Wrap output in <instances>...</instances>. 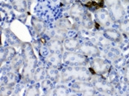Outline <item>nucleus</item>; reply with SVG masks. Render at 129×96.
I'll list each match as a JSON object with an SVG mask.
<instances>
[{"mask_svg":"<svg viewBox=\"0 0 129 96\" xmlns=\"http://www.w3.org/2000/svg\"><path fill=\"white\" fill-rule=\"evenodd\" d=\"M21 55L24 59L21 78L24 83H29L33 80V75L37 68L38 59L31 43L23 42L21 45Z\"/></svg>","mask_w":129,"mask_h":96,"instance_id":"f257e3e1","label":"nucleus"},{"mask_svg":"<svg viewBox=\"0 0 129 96\" xmlns=\"http://www.w3.org/2000/svg\"><path fill=\"white\" fill-rule=\"evenodd\" d=\"M93 74L86 66H66L60 71L61 83L73 81H90Z\"/></svg>","mask_w":129,"mask_h":96,"instance_id":"f03ea898","label":"nucleus"},{"mask_svg":"<svg viewBox=\"0 0 129 96\" xmlns=\"http://www.w3.org/2000/svg\"><path fill=\"white\" fill-rule=\"evenodd\" d=\"M63 62L67 66H87L89 63V57L80 51H65L63 55Z\"/></svg>","mask_w":129,"mask_h":96,"instance_id":"7ed1b4c3","label":"nucleus"},{"mask_svg":"<svg viewBox=\"0 0 129 96\" xmlns=\"http://www.w3.org/2000/svg\"><path fill=\"white\" fill-rule=\"evenodd\" d=\"M112 21L120 22L123 19L125 10L121 0H104Z\"/></svg>","mask_w":129,"mask_h":96,"instance_id":"20e7f679","label":"nucleus"},{"mask_svg":"<svg viewBox=\"0 0 129 96\" xmlns=\"http://www.w3.org/2000/svg\"><path fill=\"white\" fill-rule=\"evenodd\" d=\"M90 81L92 83L95 89L100 92L107 95H111L114 92L113 84L111 82L106 81V79L103 76H102V75H93Z\"/></svg>","mask_w":129,"mask_h":96,"instance_id":"39448f33","label":"nucleus"},{"mask_svg":"<svg viewBox=\"0 0 129 96\" xmlns=\"http://www.w3.org/2000/svg\"><path fill=\"white\" fill-rule=\"evenodd\" d=\"M70 89L75 93L83 95H94L96 91L91 81H73Z\"/></svg>","mask_w":129,"mask_h":96,"instance_id":"423d86ee","label":"nucleus"},{"mask_svg":"<svg viewBox=\"0 0 129 96\" xmlns=\"http://www.w3.org/2000/svg\"><path fill=\"white\" fill-rule=\"evenodd\" d=\"M90 70L94 74L104 75L109 73L111 69L110 63L104 59L95 57L90 62Z\"/></svg>","mask_w":129,"mask_h":96,"instance_id":"0eeeda50","label":"nucleus"},{"mask_svg":"<svg viewBox=\"0 0 129 96\" xmlns=\"http://www.w3.org/2000/svg\"><path fill=\"white\" fill-rule=\"evenodd\" d=\"M78 51L87 57H98L100 55L99 48L95 44L89 41H83V43H80Z\"/></svg>","mask_w":129,"mask_h":96,"instance_id":"6e6552de","label":"nucleus"},{"mask_svg":"<svg viewBox=\"0 0 129 96\" xmlns=\"http://www.w3.org/2000/svg\"><path fill=\"white\" fill-rule=\"evenodd\" d=\"M94 17L96 21L101 27L106 28L109 27L111 23V18L109 12L104 8H98L95 10Z\"/></svg>","mask_w":129,"mask_h":96,"instance_id":"1a4fd4ad","label":"nucleus"},{"mask_svg":"<svg viewBox=\"0 0 129 96\" xmlns=\"http://www.w3.org/2000/svg\"><path fill=\"white\" fill-rule=\"evenodd\" d=\"M86 10L83 8V6L78 2H75L70 8L69 13L70 17L75 22L80 21L83 15L85 14Z\"/></svg>","mask_w":129,"mask_h":96,"instance_id":"9d476101","label":"nucleus"},{"mask_svg":"<svg viewBox=\"0 0 129 96\" xmlns=\"http://www.w3.org/2000/svg\"><path fill=\"white\" fill-rule=\"evenodd\" d=\"M47 48L52 54H58L63 55L64 52V47L63 41L58 39L51 38L47 43Z\"/></svg>","mask_w":129,"mask_h":96,"instance_id":"9b49d317","label":"nucleus"},{"mask_svg":"<svg viewBox=\"0 0 129 96\" xmlns=\"http://www.w3.org/2000/svg\"><path fill=\"white\" fill-rule=\"evenodd\" d=\"M31 24L38 36L41 37L46 32L47 24L43 20L38 19L35 16H33L31 19Z\"/></svg>","mask_w":129,"mask_h":96,"instance_id":"f8f14e48","label":"nucleus"},{"mask_svg":"<svg viewBox=\"0 0 129 96\" xmlns=\"http://www.w3.org/2000/svg\"><path fill=\"white\" fill-rule=\"evenodd\" d=\"M103 35L106 38L110 40L111 41L114 42V43H122V40H123L122 33L118 30L113 29V28H106V29H104Z\"/></svg>","mask_w":129,"mask_h":96,"instance_id":"ddd939ff","label":"nucleus"},{"mask_svg":"<svg viewBox=\"0 0 129 96\" xmlns=\"http://www.w3.org/2000/svg\"><path fill=\"white\" fill-rule=\"evenodd\" d=\"M63 57L61 54L51 53L46 57V63L49 67H55L59 69L62 65Z\"/></svg>","mask_w":129,"mask_h":96,"instance_id":"4468645a","label":"nucleus"},{"mask_svg":"<svg viewBox=\"0 0 129 96\" xmlns=\"http://www.w3.org/2000/svg\"><path fill=\"white\" fill-rule=\"evenodd\" d=\"M16 54V49L13 47L8 46L2 48L1 49V65H2L3 62L11 61Z\"/></svg>","mask_w":129,"mask_h":96,"instance_id":"2eb2a0df","label":"nucleus"},{"mask_svg":"<svg viewBox=\"0 0 129 96\" xmlns=\"http://www.w3.org/2000/svg\"><path fill=\"white\" fill-rule=\"evenodd\" d=\"M63 47L68 51H77L80 46V41L74 38H67L63 41Z\"/></svg>","mask_w":129,"mask_h":96,"instance_id":"dca6fc26","label":"nucleus"},{"mask_svg":"<svg viewBox=\"0 0 129 96\" xmlns=\"http://www.w3.org/2000/svg\"><path fill=\"white\" fill-rule=\"evenodd\" d=\"M72 24L70 19L67 18H61L58 19L55 23V28L59 29L63 32H67L69 30L72 29Z\"/></svg>","mask_w":129,"mask_h":96,"instance_id":"f3484780","label":"nucleus"},{"mask_svg":"<svg viewBox=\"0 0 129 96\" xmlns=\"http://www.w3.org/2000/svg\"><path fill=\"white\" fill-rule=\"evenodd\" d=\"M10 62V66L11 71H13L15 73H18L19 70L24 65V59H23L21 54H17Z\"/></svg>","mask_w":129,"mask_h":96,"instance_id":"a211bd4d","label":"nucleus"},{"mask_svg":"<svg viewBox=\"0 0 129 96\" xmlns=\"http://www.w3.org/2000/svg\"><path fill=\"white\" fill-rule=\"evenodd\" d=\"M10 2L16 11L21 13L27 12L28 8V2L27 0H10Z\"/></svg>","mask_w":129,"mask_h":96,"instance_id":"6ab92c4d","label":"nucleus"},{"mask_svg":"<svg viewBox=\"0 0 129 96\" xmlns=\"http://www.w3.org/2000/svg\"><path fill=\"white\" fill-rule=\"evenodd\" d=\"M18 74L17 73H15L13 71H10L8 73L5 75V76L2 77V79H4V81H2V84L8 85V86H15L16 82L18 81Z\"/></svg>","mask_w":129,"mask_h":96,"instance_id":"aec40b11","label":"nucleus"},{"mask_svg":"<svg viewBox=\"0 0 129 96\" xmlns=\"http://www.w3.org/2000/svg\"><path fill=\"white\" fill-rule=\"evenodd\" d=\"M46 73L47 78L53 81L54 83L58 82V81H60V72H59V69L47 66V67L46 68Z\"/></svg>","mask_w":129,"mask_h":96,"instance_id":"412c9836","label":"nucleus"},{"mask_svg":"<svg viewBox=\"0 0 129 96\" xmlns=\"http://www.w3.org/2000/svg\"><path fill=\"white\" fill-rule=\"evenodd\" d=\"M81 26L86 29H91L94 27V21L91 16V14L89 11H86L85 14L83 15L82 19L80 21Z\"/></svg>","mask_w":129,"mask_h":96,"instance_id":"4be33fe9","label":"nucleus"},{"mask_svg":"<svg viewBox=\"0 0 129 96\" xmlns=\"http://www.w3.org/2000/svg\"><path fill=\"white\" fill-rule=\"evenodd\" d=\"M41 88L45 93V95H50L52 89H54V82L47 78L41 81Z\"/></svg>","mask_w":129,"mask_h":96,"instance_id":"5701e85b","label":"nucleus"},{"mask_svg":"<svg viewBox=\"0 0 129 96\" xmlns=\"http://www.w3.org/2000/svg\"><path fill=\"white\" fill-rule=\"evenodd\" d=\"M45 78H47L46 68H44V67H37L33 75V80L38 83L40 81H42Z\"/></svg>","mask_w":129,"mask_h":96,"instance_id":"b1692460","label":"nucleus"},{"mask_svg":"<svg viewBox=\"0 0 129 96\" xmlns=\"http://www.w3.org/2000/svg\"><path fill=\"white\" fill-rule=\"evenodd\" d=\"M71 90L64 84H60L56 87H54L50 95H67Z\"/></svg>","mask_w":129,"mask_h":96,"instance_id":"393cba45","label":"nucleus"},{"mask_svg":"<svg viewBox=\"0 0 129 96\" xmlns=\"http://www.w3.org/2000/svg\"><path fill=\"white\" fill-rule=\"evenodd\" d=\"M120 51L118 48H114V47H109L108 48L107 53H106V57L108 59L113 61H116L120 57Z\"/></svg>","mask_w":129,"mask_h":96,"instance_id":"a878e982","label":"nucleus"},{"mask_svg":"<svg viewBox=\"0 0 129 96\" xmlns=\"http://www.w3.org/2000/svg\"><path fill=\"white\" fill-rule=\"evenodd\" d=\"M7 38H8V40L9 42V43L11 44V46H21L22 42H21L18 39V38L9 30L7 31L6 33Z\"/></svg>","mask_w":129,"mask_h":96,"instance_id":"bb28decb","label":"nucleus"},{"mask_svg":"<svg viewBox=\"0 0 129 96\" xmlns=\"http://www.w3.org/2000/svg\"><path fill=\"white\" fill-rule=\"evenodd\" d=\"M119 32L125 35H129V19H122L119 24Z\"/></svg>","mask_w":129,"mask_h":96,"instance_id":"cd10ccee","label":"nucleus"},{"mask_svg":"<svg viewBox=\"0 0 129 96\" xmlns=\"http://www.w3.org/2000/svg\"><path fill=\"white\" fill-rule=\"evenodd\" d=\"M40 89L39 85L33 84L30 86L25 92V95H39Z\"/></svg>","mask_w":129,"mask_h":96,"instance_id":"c85d7f7f","label":"nucleus"},{"mask_svg":"<svg viewBox=\"0 0 129 96\" xmlns=\"http://www.w3.org/2000/svg\"><path fill=\"white\" fill-rule=\"evenodd\" d=\"M66 32H63L62 31H60L59 29L55 28L54 30L52 32V38L58 39L61 41H63V40L66 38Z\"/></svg>","mask_w":129,"mask_h":96,"instance_id":"c756f323","label":"nucleus"},{"mask_svg":"<svg viewBox=\"0 0 129 96\" xmlns=\"http://www.w3.org/2000/svg\"><path fill=\"white\" fill-rule=\"evenodd\" d=\"M110 82L114 84V83L118 81V75L117 72L114 70H111V69H110Z\"/></svg>","mask_w":129,"mask_h":96,"instance_id":"7c9ffc66","label":"nucleus"},{"mask_svg":"<svg viewBox=\"0 0 129 96\" xmlns=\"http://www.w3.org/2000/svg\"><path fill=\"white\" fill-rule=\"evenodd\" d=\"M124 78L125 81L129 84V63L126 65V66L125 67V70H124Z\"/></svg>","mask_w":129,"mask_h":96,"instance_id":"2f4dec72","label":"nucleus"},{"mask_svg":"<svg viewBox=\"0 0 129 96\" xmlns=\"http://www.w3.org/2000/svg\"><path fill=\"white\" fill-rule=\"evenodd\" d=\"M74 1H75V0H62V2H63L64 4H66V5H70V4H72V2H74Z\"/></svg>","mask_w":129,"mask_h":96,"instance_id":"473e14b6","label":"nucleus"},{"mask_svg":"<svg viewBox=\"0 0 129 96\" xmlns=\"http://www.w3.org/2000/svg\"><path fill=\"white\" fill-rule=\"evenodd\" d=\"M91 0H80V2L81 3H83V4H86V3H89V2H91Z\"/></svg>","mask_w":129,"mask_h":96,"instance_id":"72a5a7b5","label":"nucleus"},{"mask_svg":"<svg viewBox=\"0 0 129 96\" xmlns=\"http://www.w3.org/2000/svg\"><path fill=\"white\" fill-rule=\"evenodd\" d=\"M32 1H33V0H27V2H28V5H30V4L32 3Z\"/></svg>","mask_w":129,"mask_h":96,"instance_id":"f704fd0d","label":"nucleus"}]
</instances>
